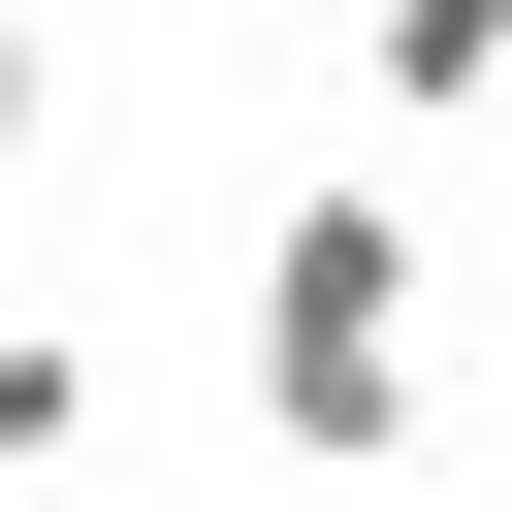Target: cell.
<instances>
[{"label":"cell","mask_w":512,"mask_h":512,"mask_svg":"<svg viewBox=\"0 0 512 512\" xmlns=\"http://www.w3.org/2000/svg\"><path fill=\"white\" fill-rule=\"evenodd\" d=\"M32 128H64V32H32V0H0V160H32Z\"/></svg>","instance_id":"4"},{"label":"cell","mask_w":512,"mask_h":512,"mask_svg":"<svg viewBox=\"0 0 512 512\" xmlns=\"http://www.w3.org/2000/svg\"><path fill=\"white\" fill-rule=\"evenodd\" d=\"M256 448L288 480L416 448V192H256Z\"/></svg>","instance_id":"1"},{"label":"cell","mask_w":512,"mask_h":512,"mask_svg":"<svg viewBox=\"0 0 512 512\" xmlns=\"http://www.w3.org/2000/svg\"><path fill=\"white\" fill-rule=\"evenodd\" d=\"M64 448H96V352H64V320H0V512H32Z\"/></svg>","instance_id":"3"},{"label":"cell","mask_w":512,"mask_h":512,"mask_svg":"<svg viewBox=\"0 0 512 512\" xmlns=\"http://www.w3.org/2000/svg\"><path fill=\"white\" fill-rule=\"evenodd\" d=\"M352 32H384V0H352Z\"/></svg>","instance_id":"5"},{"label":"cell","mask_w":512,"mask_h":512,"mask_svg":"<svg viewBox=\"0 0 512 512\" xmlns=\"http://www.w3.org/2000/svg\"><path fill=\"white\" fill-rule=\"evenodd\" d=\"M352 96H384V128H480V96H512V0H384Z\"/></svg>","instance_id":"2"}]
</instances>
